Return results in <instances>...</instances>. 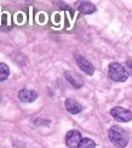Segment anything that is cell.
Returning a JSON list of instances; mask_svg holds the SVG:
<instances>
[{
    "label": "cell",
    "mask_w": 132,
    "mask_h": 148,
    "mask_svg": "<svg viewBox=\"0 0 132 148\" xmlns=\"http://www.w3.org/2000/svg\"><path fill=\"white\" fill-rule=\"evenodd\" d=\"M1 101H3V98H1V95H0V104H1Z\"/></svg>",
    "instance_id": "cell-13"
},
{
    "label": "cell",
    "mask_w": 132,
    "mask_h": 148,
    "mask_svg": "<svg viewBox=\"0 0 132 148\" xmlns=\"http://www.w3.org/2000/svg\"><path fill=\"white\" fill-rule=\"evenodd\" d=\"M96 6L92 3L89 1H79L78 3V11L81 15H91L93 12H96Z\"/></svg>",
    "instance_id": "cell-9"
},
{
    "label": "cell",
    "mask_w": 132,
    "mask_h": 148,
    "mask_svg": "<svg viewBox=\"0 0 132 148\" xmlns=\"http://www.w3.org/2000/svg\"><path fill=\"white\" fill-rule=\"evenodd\" d=\"M81 140H83V137H81L80 131L78 130H70L66 135V145L69 148H78Z\"/></svg>",
    "instance_id": "cell-5"
},
{
    "label": "cell",
    "mask_w": 132,
    "mask_h": 148,
    "mask_svg": "<svg viewBox=\"0 0 132 148\" xmlns=\"http://www.w3.org/2000/svg\"><path fill=\"white\" fill-rule=\"evenodd\" d=\"M110 115L118 121L127 123L132 120V112L124 107H114L110 109Z\"/></svg>",
    "instance_id": "cell-3"
},
{
    "label": "cell",
    "mask_w": 132,
    "mask_h": 148,
    "mask_svg": "<svg viewBox=\"0 0 132 148\" xmlns=\"http://www.w3.org/2000/svg\"><path fill=\"white\" fill-rule=\"evenodd\" d=\"M108 77L115 83H124L129 78V72L118 62H111L108 66Z\"/></svg>",
    "instance_id": "cell-2"
},
{
    "label": "cell",
    "mask_w": 132,
    "mask_h": 148,
    "mask_svg": "<svg viewBox=\"0 0 132 148\" xmlns=\"http://www.w3.org/2000/svg\"><path fill=\"white\" fill-rule=\"evenodd\" d=\"M78 148H96V143H95V141L93 140L86 137V138L81 140V142H80Z\"/></svg>",
    "instance_id": "cell-11"
},
{
    "label": "cell",
    "mask_w": 132,
    "mask_h": 148,
    "mask_svg": "<svg viewBox=\"0 0 132 148\" xmlns=\"http://www.w3.org/2000/svg\"><path fill=\"white\" fill-rule=\"evenodd\" d=\"M74 58L77 61V64L79 66V68L84 73H86L87 75H93V73H95V67H93V64L90 62V61H87L84 56L78 55V53L74 55Z\"/></svg>",
    "instance_id": "cell-4"
},
{
    "label": "cell",
    "mask_w": 132,
    "mask_h": 148,
    "mask_svg": "<svg viewBox=\"0 0 132 148\" xmlns=\"http://www.w3.org/2000/svg\"><path fill=\"white\" fill-rule=\"evenodd\" d=\"M108 137L116 148H125L129 143V136L126 131L118 125L111 126L108 130Z\"/></svg>",
    "instance_id": "cell-1"
},
{
    "label": "cell",
    "mask_w": 132,
    "mask_h": 148,
    "mask_svg": "<svg viewBox=\"0 0 132 148\" xmlns=\"http://www.w3.org/2000/svg\"><path fill=\"white\" fill-rule=\"evenodd\" d=\"M10 75V68L6 63L0 62V82H4Z\"/></svg>",
    "instance_id": "cell-10"
},
{
    "label": "cell",
    "mask_w": 132,
    "mask_h": 148,
    "mask_svg": "<svg viewBox=\"0 0 132 148\" xmlns=\"http://www.w3.org/2000/svg\"><path fill=\"white\" fill-rule=\"evenodd\" d=\"M64 107L70 114H79L83 110L81 104L78 101H75L74 98H67L64 102Z\"/></svg>",
    "instance_id": "cell-8"
},
{
    "label": "cell",
    "mask_w": 132,
    "mask_h": 148,
    "mask_svg": "<svg viewBox=\"0 0 132 148\" xmlns=\"http://www.w3.org/2000/svg\"><path fill=\"white\" fill-rule=\"evenodd\" d=\"M64 77L68 82L70 83V85L74 89H80L84 86V80L81 79V77H79L78 74H75L74 72H66Z\"/></svg>",
    "instance_id": "cell-7"
},
{
    "label": "cell",
    "mask_w": 132,
    "mask_h": 148,
    "mask_svg": "<svg viewBox=\"0 0 132 148\" xmlns=\"http://www.w3.org/2000/svg\"><path fill=\"white\" fill-rule=\"evenodd\" d=\"M126 66H127V68H129V73L131 74V75H132V61H127V62H126Z\"/></svg>",
    "instance_id": "cell-12"
},
{
    "label": "cell",
    "mask_w": 132,
    "mask_h": 148,
    "mask_svg": "<svg viewBox=\"0 0 132 148\" xmlns=\"http://www.w3.org/2000/svg\"><path fill=\"white\" fill-rule=\"evenodd\" d=\"M18 98L21 100V102L24 103H32L38 98V94L34 90H29V89H22L18 91Z\"/></svg>",
    "instance_id": "cell-6"
}]
</instances>
